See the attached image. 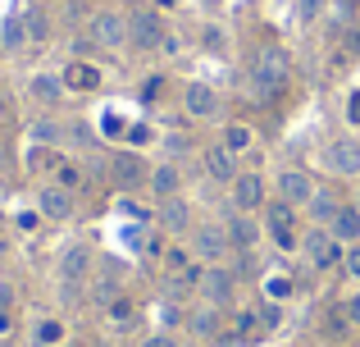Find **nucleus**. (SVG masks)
<instances>
[{"instance_id":"f257e3e1","label":"nucleus","mask_w":360,"mask_h":347,"mask_svg":"<svg viewBox=\"0 0 360 347\" xmlns=\"http://www.w3.org/2000/svg\"><path fill=\"white\" fill-rule=\"evenodd\" d=\"M292 82V55L283 46H264L255 55V69H251V92L260 101H278Z\"/></svg>"},{"instance_id":"f03ea898","label":"nucleus","mask_w":360,"mask_h":347,"mask_svg":"<svg viewBox=\"0 0 360 347\" xmlns=\"http://www.w3.org/2000/svg\"><path fill=\"white\" fill-rule=\"evenodd\" d=\"M264 229H269L278 251H297V206L288 201H264Z\"/></svg>"},{"instance_id":"7ed1b4c3","label":"nucleus","mask_w":360,"mask_h":347,"mask_svg":"<svg viewBox=\"0 0 360 347\" xmlns=\"http://www.w3.org/2000/svg\"><path fill=\"white\" fill-rule=\"evenodd\" d=\"M301 251H306V260H310L315 270H333V265H342V256H347L342 242H338L333 233L324 229V224H315V229L301 238Z\"/></svg>"},{"instance_id":"20e7f679","label":"nucleus","mask_w":360,"mask_h":347,"mask_svg":"<svg viewBox=\"0 0 360 347\" xmlns=\"http://www.w3.org/2000/svg\"><path fill=\"white\" fill-rule=\"evenodd\" d=\"M91 42H96L101 51L128 46V14H119V9H96V14H91Z\"/></svg>"},{"instance_id":"39448f33","label":"nucleus","mask_w":360,"mask_h":347,"mask_svg":"<svg viewBox=\"0 0 360 347\" xmlns=\"http://www.w3.org/2000/svg\"><path fill=\"white\" fill-rule=\"evenodd\" d=\"M150 178V165L141 160L137 151H115L110 156V183L123 187V192H132V187H141Z\"/></svg>"},{"instance_id":"423d86ee","label":"nucleus","mask_w":360,"mask_h":347,"mask_svg":"<svg viewBox=\"0 0 360 347\" xmlns=\"http://www.w3.org/2000/svg\"><path fill=\"white\" fill-rule=\"evenodd\" d=\"M201 297H205V306H229L233 302V288H238V279H233V270H224V265H205L201 270Z\"/></svg>"},{"instance_id":"0eeeda50","label":"nucleus","mask_w":360,"mask_h":347,"mask_svg":"<svg viewBox=\"0 0 360 347\" xmlns=\"http://www.w3.org/2000/svg\"><path fill=\"white\" fill-rule=\"evenodd\" d=\"M160 42H165V27H160L155 9H137V14H128V46H137V51H155Z\"/></svg>"},{"instance_id":"6e6552de","label":"nucleus","mask_w":360,"mask_h":347,"mask_svg":"<svg viewBox=\"0 0 360 347\" xmlns=\"http://www.w3.org/2000/svg\"><path fill=\"white\" fill-rule=\"evenodd\" d=\"M192 247H196V256L201 260H210V265H219L224 256H229V229L224 224H201V229L192 233Z\"/></svg>"},{"instance_id":"1a4fd4ad","label":"nucleus","mask_w":360,"mask_h":347,"mask_svg":"<svg viewBox=\"0 0 360 347\" xmlns=\"http://www.w3.org/2000/svg\"><path fill=\"white\" fill-rule=\"evenodd\" d=\"M274 187H278V201H288V206H310V196H315V178L306 170H283Z\"/></svg>"},{"instance_id":"9d476101","label":"nucleus","mask_w":360,"mask_h":347,"mask_svg":"<svg viewBox=\"0 0 360 347\" xmlns=\"http://www.w3.org/2000/svg\"><path fill=\"white\" fill-rule=\"evenodd\" d=\"M233 210H264V178L260 174H238L233 178Z\"/></svg>"},{"instance_id":"9b49d317","label":"nucleus","mask_w":360,"mask_h":347,"mask_svg":"<svg viewBox=\"0 0 360 347\" xmlns=\"http://www.w3.org/2000/svg\"><path fill=\"white\" fill-rule=\"evenodd\" d=\"M183 110L196 115V119L219 115V92H214L210 82H187V87H183Z\"/></svg>"},{"instance_id":"f8f14e48","label":"nucleus","mask_w":360,"mask_h":347,"mask_svg":"<svg viewBox=\"0 0 360 347\" xmlns=\"http://www.w3.org/2000/svg\"><path fill=\"white\" fill-rule=\"evenodd\" d=\"M324 160H328L333 174H360V142L356 137H333L328 151H324Z\"/></svg>"},{"instance_id":"ddd939ff","label":"nucleus","mask_w":360,"mask_h":347,"mask_svg":"<svg viewBox=\"0 0 360 347\" xmlns=\"http://www.w3.org/2000/svg\"><path fill=\"white\" fill-rule=\"evenodd\" d=\"M37 210L46 215V220H69L73 215V192L60 183H46L41 192H37Z\"/></svg>"},{"instance_id":"4468645a","label":"nucleus","mask_w":360,"mask_h":347,"mask_svg":"<svg viewBox=\"0 0 360 347\" xmlns=\"http://www.w3.org/2000/svg\"><path fill=\"white\" fill-rule=\"evenodd\" d=\"M224 229H229V242H233L238 251H251L255 242H260V224H255L246 210H233L229 220H224Z\"/></svg>"},{"instance_id":"2eb2a0df","label":"nucleus","mask_w":360,"mask_h":347,"mask_svg":"<svg viewBox=\"0 0 360 347\" xmlns=\"http://www.w3.org/2000/svg\"><path fill=\"white\" fill-rule=\"evenodd\" d=\"M146 187H150V196H160V201H169V196H178V187H183V170L178 165H155L146 178Z\"/></svg>"},{"instance_id":"dca6fc26","label":"nucleus","mask_w":360,"mask_h":347,"mask_svg":"<svg viewBox=\"0 0 360 347\" xmlns=\"http://www.w3.org/2000/svg\"><path fill=\"white\" fill-rule=\"evenodd\" d=\"M205 174H210L214 183H233V178H238V156H233L229 146H210V151H205Z\"/></svg>"},{"instance_id":"f3484780","label":"nucleus","mask_w":360,"mask_h":347,"mask_svg":"<svg viewBox=\"0 0 360 347\" xmlns=\"http://www.w3.org/2000/svg\"><path fill=\"white\" fill-rule=\"evenodd\" d=\"M328 233H333L342 247H356L360 242V210L356 206H342V210L333 215V224H328Z\"/></svg>"},{"instance_id":"a211bd4d","label":"nucleus","mask_w":360,"mask_h":347,"mask_svg":"<svg viewBox=\"0 0 360 347\" xmlns=\"http://www.w3.org/2000/svg\"><path fill=\"white\" fill-rule=\"evenodd\" d=\"M160 224H165L169 233H187V224H192V206H187L183 196H169V201H160Z\"/></svg>"},{"instance_id":"6ab92c4d","label":"nucleus","mask_w":360,"mask_h":347,"mask_svg":"<svg viewBox=\"0 0 360 347\" xmlns=\"http://www.w3.org/2000/svg\"><path fill=\"white\" fill-rule=\"evenodd\" d=\"M64 87H73V92H96V87H101V69L73 60L69 69H64Z\"/></svg>"},{"instance_id":"aec40b11","label":"nucleus","mask_w":360,"mask_h":347,"mask_svg":"<svg viewBox=\"0 0 360 347\" xmlns=\"http://www.w3.org/2000/svg\"><path fill=\"white\" fill-rule=\"evenodd\" d=\"M306 210H310V220H315V224H324V229H328V224H333V215L342 210V206H338V196L328 192V187H315V196H310Z\"/></svg>"},{"instance_id":"412c9836","label":"nucleus","mask_w":360,"mask_h":347,"mask_svg":"<svg viewBox=\"0 0 360 347\" xmlns=\"http://www.w3.org/2000/svg\"><path fill=\"white\" fill-rule=\"evenodd\" d=\"M32 42V37H27V23H23V14H9L5 23H0V46H5V51H23V46Z\"/></svg>"},{"instance_id":"4be33fe9","label":"nucleus","mask_w":360,"mask_h":347,"mask_svg":"<svg viewBox=\"0 0 360 347\" xmlns=\"http://www.w3.org/2000/svg\"><path fill=\"white\" fill-rule=\"evenodd\" d=\"M187 324H192L196 339H214V334H219V306H201V311H192Z\"/></svg>"},{"instance_id":"5701e85b","label":"nucleus","mask_w":360,"mask_h":347,"mask_svg":"<svg viewBox=\"0 0 360 347\" xmlns=\"http://www.w3.org/2000/svg\"><path fill=\"white\" fill-rule=\"evenodd\" d=\"M32 96L46 101V106H55V101L64 96V78H55V73H37V78H32Z\"/></svg>"},{"instance_id":"b1692460","label":"nucleus","mask_w":360,"mask_h":347,"mask_svg":"<svg viewBox=\"0 0 360 347\" xmlns=\"http://www.w3.org/2000/svg\"><path fill=\"white\" fill-rule=\"evenodd\" d=\"M64 343V324L60 320H37L32 324V347H60Z\"/></svg>"},{"instance_id":"393cba45","label":"nucleus","mask_w":360,"mask_h":347,"mask_svg":"<svg viewBox=\"0 0 360 347\" xmlns=\"http://www.w3.org/2000/svg\"><path fill=\"white\" fill-rule=\"evenodd\" d=\"M251 142H255V137H251V128H246V124H229V128H224V146H229L233 156L251 151Z\"/></svg>"},{"instance_id":"a878e982","label":"nucleus","mask_w":360,"mask_h":347,"mask_svg":"<svg viewBox=\"0 0 360 347\" xmlns=\"http://www.w3.org/2000/svg\"><path fill=\"white\" fill-rule=\"evenodd\" d=\"M87 265H91V256H87V251H69V256H64V279H82V275H87Z\"/></svg>"},{"instance_id":"bb28decb","label":"nucleus","mask_w":360,"mask_h":347,"mask_svg":"<svg viewBox=\"0 0 360 347\" xmlns=\"http://www.w3.org/2000/svg\"><path fill=\"white\" fill-rule=\"evenodd\" d=\"M23 23H27V37H32V42H46L51 23H46V14H41V9H27V14H23Z\"/></svg>"},{"instance_id":"cd10ccee","label":"nucleus","mask_w":360,"mask_h":347,"mask_svg":"<svg viewBox=\"0 0 360 347\" xmlns=\"http://www.w3.org/2000/svg\"><path fill=\"white\" fill-rule=\"evenodd\" d=\"M264 293H269V302H288V297H292V279L269 275V279H264Z\"/></svg>"},{"instance_id":"c85d7f7f","label":"nucleus","mask_w":360,"mask_h":347,"mask_svg":"<svg viewBox=\"0 0 360 347\" xmlns=\"http://www.w3.org/2000/svg\"><path fill=\"white\" fill-rule=\"evenodd\" d=\"M233 329H238L242 339H255V334H264V329H260V315H255V311H238V320H233Z\"/></svg>"},{"instance_id":"c756f323","label":"nucleus","mask_w":360,"mask_h":347,"mask_svg":"<svg viewBox=\"0 0 360 347\" xmlns=\"http://www.w3.org/2000/svg\"><path fill=\"white\" fill-rule=\"evenodd\" d=\"M319 14H324V0H297V18L301 23H315Z\"/></svg>"},{"instance_id":"7c9ffc66","label":"nucleus","mask_w":360,"mask_h":347,"mask_svg":"<svg viewBox=\"0 0 360 347\" xmlns=\"http://www.w3.org/2000/svg\"><path fill=\"white\" fill-rule=\"evenodd\" d=\"M165 265L174 270V275H187V270H192V265H187V251H183V247H169V251H165Z\"/></svg>"},{"instance_id":"2f4dec72","label":"nucleus","mask_w":360,"mask_h":347,"mask_svg":"<svg viewBox=\"0 0 360 347\" xmlns=\"http://www.w3.org/2000/svg\"><path fill=\"white\" fill-rule=\"evenodd\" d=\"M60 187H69V192L82 187V170H78V165H60Z\"/></svg>"},{"instance_id":"473e14b6","label":"nucleus","mask_w":360,"mask_h":347,"mask_svg":"<svg viewBox=\"0 0 360 347\" xmlns=\"http://www.w3.org/2000/svg\"><path fill=\"white\" fill-rule=\"evenodd\" d=\"M260 329H274V324H278V302H260Z\"/></svg>"},{"instance_id":"72a5a7b5","label":"nucleus","mask_w":360,"mask_h":347,"mask_svg":"<svg viewBox=\"0 0 360 347\" xmlns=\"http://www.w3.org/2000/svg\"><path fill=\"white\" fill-rule=\"evenodd\" d=\"M32 137H37V142H60V128H55L51 119H41V124L32 128Z\"/></svg>"},{"instance_id":"f704fd0d","label":"nucleus","mask_w":360,"mask_h":347,"mask_svg":"<svg viewBox=\"0 0 360 347\" xmlns=\"http://www.w3.org/2000/svg\"><path fill=\"white\" fill-rule=\"evenodd\" d=\"M342 315H347V324H356V329H360V293H352L342 302Z\"/></svg>"},{"instance_id":"c9c22d12","label":"nucleus","mask_w":360,"mask_h":347,"mask_svg":"<svg viewBox=\"0 0 360 347\" xmlns=\"http://www.w3.org/2000/svg\"><path fill=\"white\" fill-rule=\"evenodd\" d=\"M101 133H105V137H119V133H128V124H123L119 115H105V119H101Z\"/></svg>"},{"instance_id":"e433bc0d","label":"nucleus","mask_w":360,"mask_h":347,"mask_svg":"<svg viewBox=\"0 0 360 347\" xmlns=\"http://www.w3.org/2000/svg\"><path fill=\"white\" fill-rule=\"evenodd\" d=\"M110 320H115V324H128L132 320V306L123 302V297H119V302H110Z\"/></svg>"},{"instance_id":"4c0bfd02","label":"nucleus","mask_w":360,"mask_h":347,"mask_svg":"<svg viewBox=\"0 0 360 347\" xmlns=\"http://www.w3.org/2000/svg\"><path fill=\"white\" fill-rule=\"evenodd\" d=\"M342 270H347L352 279H360V242H356V247H352V251L342 256Z\"/></svg>"},{"instance_id":"58836bf2","label":"nucleus","mask_w":360,"mask_h":347,"mask_svg":"<svg viewBox=\"0 0 360 347\" xmlns=\"http://www.w3.org/2000/svg\"><path fill=\"white\" fill-rule=\"evenodd\" d=\"M141 347H178V339H169V334H150Z\"/></svg>"},{"instance_id":"ea45409f","label":"nucleus","mask_w":360,"mask_h":347,"mask_svg":"<svg viewBox=\"0 0 360 347\" xmlns=\"http://www.w3.org/2000/svg\"><path fill=\"white\" fill-rule=\"evenodd\" d=\"M160 96V78H146L141 82V101H155Z\"/></svg>"},{"instance_id":"a19ab883","label":"nucleus","mask_w":360,"mask_h":347,"mask_svg":"<svg viewBox=\"0 0 360 347\" xmlns=\"http://www.w3.org/2000/svg\"><path fill=\"white\" fill-rule=\"evenodd\" d=\"M146 137H150V133H146V124H132V128H128V142H132V146H141Z\"/></svg>"},{"instance_id":"79ce46f5","label":"nucleus","mask_w":360,"mask_h":347,"mask_svg":"<svg viewBox=\"0 0 360 347\" xmlns=\"http://www.w3.org/2000/svg\"><path fill=\"white\" fill-rule=\"evenodd\" d=\"M9 302H14V288H9L5 279H0V311H9Z\"/></svg>"},{"instance_id":"37998d69","label":"nucleus","mask_w":360,"mask_h":347,"mask_svg":"<svg viewBox=\"0 0 360 347\" xmlns=\"http://www.w3.org/2000/svg\"><path fill=\"white\" fill-rule=\"evenodd\" d=\"M9 329H14V315L0 311V339H9Z\"/></svg>"},{"instance_id":"c03bdc74","label":"nucleus","mask_w":360,"mask_h":347,"mask_svg":"<svg viewBox=\"0 0 360 347\" xmlns=\"http://www.w3.org/2000/svg\"><path fill=\"white\" fill-rule=\"evenodd\" d=\"M347 46H352V55H360V27H356L352 37H347Z\"/></svg>"},{"instance_id":"a18cd8bd","label":"nucleus","mask_w":360,"mask_h":347,"mask_svg":"<svg viewBox=\"0 0 360 347\" xmlns=\"http://www.w3.org/2000/svg\"><path fill=\"white\" fill-rule=\"evenodd\" d=\"M352 119H356V124H360V92H356V96H352Z\"/></svg>"},{"instance_id":"49530a36","label":"nucleus","mask_w":360,"mask_h":347,"mask_svg":"<svg viewBox=\"0 0 360 347\" xmlns=\"http://www.w3.org/2000/svg\"><path fill=\"white\" fill-rule=\"evenodd\" d=\"M352 206H356V210H360V192H356V201H352Z\"/></svg>"},{"instance_id":"de8ad7c7","label":"nucleus","mask_w":360,"mask_h":347,"mask_svg":"<svg viewBox=\"0 0 360 347\" xmlns=\"http://www.w3.org/2000/svg\"><path fill=\"white\" fill-rule=\"evenodd\" d=\"M0 251H5V247H0Z\"/></svg>"}]
</instances>
